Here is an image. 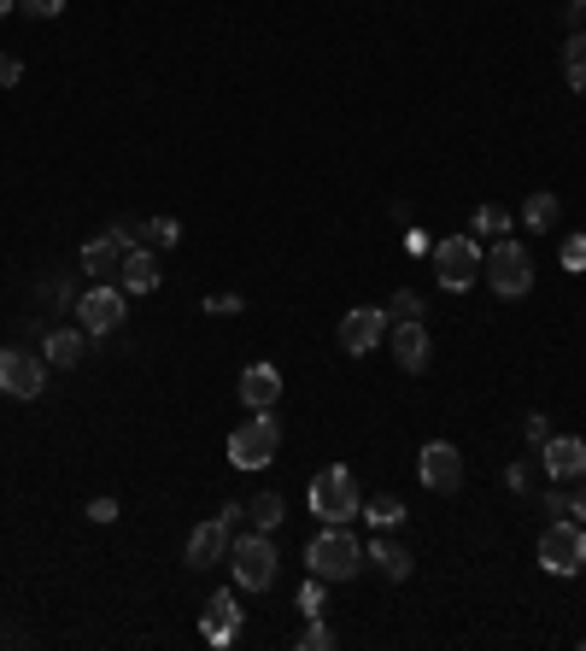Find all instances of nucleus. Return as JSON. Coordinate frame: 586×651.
<instances>
[{
	"label": "nucleus",
	"instance_id": "f257e3e1",
	"mask_svg": "<svg viewBox=\"0 0 586 651\" xmlns=\"http://www.w3.org/2000/svg\"><path fill=\"white\" fill-rule=\"evenodd\" d=\"M305 563H311V576H317V581H352L364 569V546L346 535V522H329L323 535L305 546Z\"/></svg>",
	"mask_w": 586,
	"mask_h": 651
},
{
	"label": "nucleus",
	"instance_id": "f03ea898",
	"mask_svg": "<svg viewBox=\"0 0 586 651\" xmlns=\"http://www.w3.org/2000/svg\"><path fill=\"white\" fill-rule=\"evenodd\" d=\"M364 511V499H358V481H352L346 464H329V470L311 481V517H323V522H352Z\"/></svg>",
	"mask_w": 586,
	"mask_h": 651
},
{
	"label": "nucleus",
	"instance_id": "7ed1b4c3",
	"mask_svg": "<svg viewBox=\"0 0 586 651\" xmlns=\"http://www.w3.org/2000/svg\"><path fill=\"white\" fill-rule=\"evenodd\" d=\"M481 276H487V288L493 294H505V299H522L534 288V258L522 241H498V247L481 258Z\"/></svg>",
	"mask_w": 586,
	"mask_h": 651
},
{
	"label": "nucleus",
	"instance_id": "20e7f679",
	"mask_svg": "<svg viewBox=\"0 0 586 651\" xmlns=\"http://www.w3.org/2000/svg\"><path fill=\"white\" fill-rule=\"evenodd\" d=\"M539 569H552V576H580L586 569V522L557 517L546 535H539Z\"/></svg>",
	"mask_w": 586,
	"mask_h": 651
},
{
	"label": "nucleus",
	"instance_id": "39448f33",
	"mask_svg": "<svg viewBox=\"0 0 586 651\" xmlns=\"http://www.w3.org/2000/svg\"><path fill=\"white\" fill-rule=\"evenodd\" d=\"M276 446H282L276 417L259 411L253 423H241V429L229 435V464H235V470H264V464L276 458Z\"/></svg>",
	"mask_w": 586,
	"mask_h": 651
},
{
	"label": "nucleus",
	"instance_id": "423d86ee",
	"mask_svg": "<svg viewBox=\"0 0 586 651\" xmlns=\"http://www.w3.org/2000/svg\"><path fill=\"white\" fill-rule=\"evenodd\" d=\"M434 276H440V288H446V294L475 288V282H481V247L469 235H446L434 247Z\"/></svg>",
	"mask_w": 586,
	"mask_h": 651
},
{
	"label": "nucleus",
	"instance_id": "0eeeda50",
	"mask_svg": "<svg viewBox=\"0 0 586 651\" xmlns=\"http://www.w3.org/2000/svg\"><path fill=\"white\" fill-rule=\"evenodd\" d=\"M229 558H235V581L246 593H264V587L276 581V546H270V535H259V528L229 540Z\"/></svg>",
	"mask_w": 586,
	"mask_h": 651
},
{
	"label": "nucleus",
	"instance_id": "6e6552de",
	"mask_svg": "<svg viewBox=\"0 0 586 651\" xmlns=\"http://www.w3.org/2000/svg\"><path fill=\"white\" fill-rule=\"evenodd\" d=\"M123 312H130V294L123 288H112V282H100V288H89L77 299V323L89 335H112V329H123Z\"/></svg>",
	"mask_w": 586,
	"mask_h": 651
},
{
	"label": "nucleus",
	"instance_id": "1a4fd4ad",
	"mask_svg": "<svg viewBox=\"0 0 586 651\" xmlns=\"http://www.w3.org/2000/svg\"><path fill=\"white\" fill-rule=\"evenodd\" d=\"M416 476H423L428 494H457L464 487V452L452 440H428L423 458H416Z\"/></svg>",
	"mask_w": 586,
	"mask_h": 651
},
{
	"label": "nucleus",
	"instance_id": "9d476101",
	"mask_svg": "<svg viewBox=\"0 0 586 651\" xmlns=\"http://www.w3.org/2000/svg\"><path fill=\"white\" fill-rule=\"evenodd\" d=\"M41 388H48V358L18 353V347L0 353V394H12V399H36Z\"/></svg>",
	"mask_w": 586,
	"mask_h": 651
},
{
	"label": "nucleus",
	"instance_id": "9b49d317",
	"mask_svg": "<svg viewBox=\"0 0 586 651\" xmlns=\"http://www.w3.org/2000/svg\"><path fill=\"white\" fill-rule=\"evenodd\" d=\"M387 340H393V358H400L405 376H423L428 358H434V340H428V323H387Z\"/></svg>",
	"mask_w": 586,
	"mask_h": 651
},
{
	"label": "nucleus",
	"instance_id": "f8f14e48",
	"mask_svg": "<svg viewBox=\"0 0 586 651\" xmlns=\"http://www.w3.org/2000/svg\"><path fill=\"white\" fill-rule=\"evenodd\" d=\"M382 340H387V312L358 305V312L341 317V353H375Z\"/></svg>",
	"mask_w": 586,
	"mask_h": 651
},
{
	"label": "nucleus",
	"instance_id": "ddd939ff",
	"mask_svg": "<svg viewBox=\"0 0 586 651\" xmlns=\"http://www.w3.org/2000/svg\"><path fill=\"white\" fill-rule=\"evenodd\" d=\"M539 464H546V476L557 481H580L586 476V440L580 435H552L539 446Z\"/></svg>",
	"mask_w": 586,
	"mask_h": 651
},
{
	"label": "nucleus",
	"instance_id": "4468645a",
	"mask_svg": "<svg viewBox=\"0 0 586 651\" xmlns=\"http://www.w3.org/2000/svg\"><path fill=\"white\" fill-rule=\"evenodd\" d=\"M276 399H282V370L276 364H246V376H241V405L246 411H276Z\"/></svg>",
	"mask_w": 586,
	"mask_h": 651
},
{
	"label": "nucleus",
	"instance_id": "2eb2a0df",
	"mask_svg": "<svg viewBox=\"0 0 586 651\" xmlns=\"http://www.w3.org/2000/svg\"><path fill=\"white\" fill-rule=\"evenodd\" d=\"M229 540H235V535H229V528H223V517L200 522L194 535H188V552H182V563H188V569H212V563L229 552Z\"/></svg>",
	"mask_w": 586,
	"mask_h": 651
},
{
	"label": "nucleus",
	"instance_id": "dca6fc26",
	"mask_svg": "<svg viewBox=\"0 0 586 651\" xmlns=\"http://www.w3.org/2000/svg\"><path fill=\"white\" fill-rule=\"evenodd\" d=\"M118 288H123V294H153V288H159V264H153V253H141V247L123 253V264H118Z\"/></svg>",
	"mask_w": 586,
	"mask_h": 651
},
{
	"label": "nucleus",
	"instance_id": "f3484780",
	"mask_svg": "<svg viewBox=\"0 0 586 651\" xmlns=\"http://www.w3.org/2000/svg\"><path fill=\"white\" fill-rule=\"evenodd\" d=\"M235 622H241V610H235V593H212V604H205V617H200V628H205V640H218V645H229L235 640Z\"/></svg>",
	"mask_w": 586,
	"mask_h": 651
},
{
	"label": "nucleus",
	"instance_id": "a211bd4d",
	"mask_svg": "<svg viewBox=\"0 0 586 651\" xmlns=\"http://www.w3.org/2000/svg\"><path fill=\"white\" fill-rule=\"evenodd\" d=\"M118 264H123V247L107 235V241H89L82 247V271H89L94 282H118Z\"/></svg>",
	"mask_w": 586,
	"mask_h": 651
},
{
	"label": "nucleus",
	"instance_id": "6ab92c4d",
	"mask_svg": "<svg viewBox=\"0 0 586 651\" xmlns=\"http://www.w3.org/2000/svg\"><path fill=\"white\" fill-rule=\"evenodd\" d=\"M41 358L59 364V370L82 364V329H48V347H41Z\"/></svg>",
	"mask_w": 586,
	"mask_h": 651
},
{
	"label": "nucleus",
	"instance_id": "aec40b11",
	"mask_svg": "<svg viewBox=\"0 0 586 651\" xmlns=\"http://www.w3.org/2000/svg\"><path fill=\"white\" fill-rule=\"evenodd\" d=\"M370 563L382 569L387 581H405L411 576V552H405V546H393V540H375L370 546Z\"/></svg>",
	"mask_w": 586,
	"mask_h": 651
},
{
	"label": "nucleus",
	"instance_id": "412c9836",
	"mask_svg": "<svg viewBox=\"0 0 586 651\" xmlns=\"http://www.w3.org/2000/svg\"><path fill=\"white\" fill-rule=\"evenodd\" d=\"M282 511H287L282 494H259L253 505H246V522H253L259 535H270V528H282Z\"/></svg>",
	"mask_w": 586,
	"mask_h": 651
},
{
	"label": "nucleus",
	"instance_id": "4be33fe9",
	"mask_svg": "<svg viewBox=\"0 0 586 651\" xmlns=\"http://www.w3.org/2000/svg\"><path fill=\"white\" fill-rule=\"evenodd\" d=\"M557 217H563L557 194H528V206H522V223H528V230H552Z\"/></svg>",
	"mask_w": 586,
	"mask_h": 651
},
{
	"label": "nucleus",
	"instance_id": "5701e85b",
	"mask_svg": "<svg viewBox=\"0 0 586 651\" xmlns=\"http://www.w3.org/2000/svg\"><path fill=\"white\" fill-rule=\"evenodd\" d=\"M563 77H569L575 94H586V35H575V42L563 48Z\"/></svg>",
	"mask_w": 586,
	"mask_h": 651
},
{
	"label": "nucleus",
	"instance_id": "b1692460",
	"mask_svg": "<svg viewBox=\"0 0 586 651\" xmlns=\"http://www.w3.org/2000/svg\"><path fill=\"white\" fill-rule=\"evenodd\" d=\"M364 517H370L375 528H400V522H405V505L393 499V494H382V499H370V505H364Z\"/></svg>",
	"mask_w": 586,
	"mask_h": 651
},
{
	"label": "nucleus",
	"instance_id": "393cba45",
	"mask_svg": "<svg viewBox=\"0 0 586 651\" xmlns=\"http://www.w3.org/2000/svg\"><path fill=\"white\" fill-rule=\"evenodd\" d=\"M469 230H475V235H505V230H511V212H505V206H475Z\"/></svg>",
	"mask_w": 586,
	"mask_h": 651
},
{
	"label": "nucleus",
	"instance_id": "a878e982",
	"mask_svg": "<svg viewBox=\"0 0 586 651\" xmlns=\"http://www.w3.org/2000/svg\"><path fill=\"white\" fill-rule=\"evenodd\" d=\"M141 235L153 241V247H176V241H182V223H176V217H146Z\"/></svg>",
	"mask_w": 586,
	"mask_h": 651
},
{
	"label": "nucleus",
	"instance_id": "bb28decb",
	"mask_svg": "<svg viewBox=\"0 0 586 651\" xmlns=\"http://www.w3.org/2000/svg\"><path fill=\"white\" fill-rule=\"evenodd\" d=\"M416 317H423V294L400 288V294H393V305H387V323H416Z\"/></svg>",
	"mask_w": 586,
	"mask_h": 651
},
{
	"label": "nucleus",
	"instance_id": "cd10ccee",
	"mask_svg": "<svg viewBox=\"0 0 586 651\" xmlns=\"http://www.w3.org/2000/svg\"><path fill=\"white\" fill-rule=\"evenodd\" d=\"M557 264H563V271H586V235H569V241H563V247H557Z\"/></svg>",
	"mask_w": 586,
	"mask_h": 651
},
{
	"label": "nucleus",
	"instance_id": "c85d7f7f",
	"mask_svg": "<svg viewBox=\"0 0 586 651\" xmlns=\"http://www.w3.org/2000/svg\"><path fill=\"white\" fill-rule=\"evenodd\" d=\"M300 645H305V651H329V645H334V634H329V628H323L317 617H311V628L300 634Z\"/></svg>",
	"mask_w": 586,
	"mask_h": 651
},
{
	"label": "nucleus",
	"instance_id": "c756f323",
	"mask_svg": "<svg viewBox=\"0 0 586 651\" xmlns=\"http://www.w3.org/2000/svg\"><path fill=\"white\" fill-rule=\"evenodd\" d=\"M300 610H305V617H323V581L317 576H311V587L300 593Z\"/></svg>",
	"mask_w": 586,
	"mask_h": 651
},
{
	"label": "nucleus",
	"instance_id": "7c9ffc66",
	"mask_svg": "<svg viewBox=\"0 0 586 651\" xmlns=\"http://www.w3.org/2000/svg\"><path fill=\"white\" fill-rule=\"evenodd\" d=\"M41 305H59V312H65V305H77V294L65 288V282H48V288H41Z\"/></svg>",
	"mask_w": 586,
	"mask_h": 651
},
{
	"label": "nucleus",
	"instance_id": "2f4dec72",
	"mask_svg": "<svg viewBox=\"0 0 586 651\" xmlns=\"http://www.w3.org/2000/svg\"><path fill=\"white\" fill-rule=\"evenodd\" d=\"M18 83H24V65L12 53H0V89H18Z\"/></svg>",
	"mask_w": 586,
	"mask_h": 651
},
{
	"label": "nucleus",
	"instance_id": "473e14b6",
	"mask_svg": "<svg viewBox=\"0 0 586 651\" xmlns=\"http://www.w3.org/2000/svg\"><path fill=\"white\" fill-rule=\"evenodd\" d=\"M18 7H24L30 18H59V12H65V0H18Z\"/></svg>",
	"mask_w": 586,
	"mask_h": 651
},
{
	"label": "nucleus",
	"instance_id": "72a5a7b5",
	"mask_svg": "<svg viewBox=\"0 0 586 651\" xmlns=\"http://www.w3.org/2000/svg\"><path fill=\"white\" fill-rule=\"evenodd\" d=\"M89 522H118V499H94L89 505Z\"/></svg>",
	"mask_w": 586,
	"mask_h": 651
},
{
	"label": "nucleus",
	"instance_id": "f704fd0d",
	"mask_svg": "<svg viewBox=\"0 0 586 651\" xmlns=\"http://www.w3.org/2000/svg\"><path fill=\"white\" fill-rule=\"evenodd\" d=\"M522 435H528L534 446H546V440H552V429H546V417H528V423H522Z\"/></svg>",
	"mask_w": 586,
	"mask_h": 651
},
{
	"label": "nucleus",
	"instance_id": "c9c22d12",
	"mask_svg": "<svg viewBox=\"0 0 586 651\" xmlns=\"http://www.w3.org/2000/svg\"><path fill=\"white\" fill-rule=\"evenodd\" d=\"M505 487H511V494H528V464H511V470H505Z\"/></svg>",
	"mask_w": 586,
	"mask_h": 651
},
{
	"label": "nucleus",
	"instance_id": "e433bc0d",
	"mask_svg": "<svg viewBox=\"0 0 586 651\" xmlns=\"http://www.w3.org/2000/svg\"><path fill=\"white\" fill-rule=\"evenodd\" d=\"M569 517H575V522H586V476L575 481V494H569Z\"/></svg>",
	"mask_w": 586,
	"mask_h": 651
},
{
	"label": "nucleus",
	"instance_id": "4c0bfd02",
	"mask_svg": "<svg viewBox=\"0 0 586 651\" xmlns=\"http://www.w3.org/2000/svg\"><path fill=\"white\" fill-rule=\"evenodd\" d=\"M205 312H218V317H223V312H241V299H235V294H212V299H205Z\"/></svg>",
	"mask_w": 586,
	"mask_h": 651
},
{
	"label": "nucleus",
	"instance_id": "58836bf2",
	"mask_svg": "<svg viewBox=\"0 0 586 651\" xmlns=\"http://www.w3.org/2000/svg\"><path fill=\"white\" fill-rule=\"evenodd\" d=\"M241 522H246V505H223V528H229V535H235Z\"/></svg>",
	"mask_w": 586,
	"mask_h": 651
},
{
	"label": "nucleus",
	"instance_id": "ea45409f",
	"mask_svg": "<svg viewBox=\"0 0 586 651\" xmlns=\"http://www.w3.org/2000/svg\"><path fill=\"white\" fill-rule=\"evenodd\" d=\"M546 511L552 517H569V494H546Z\"/></svg>",
	"mask_w": 586,
	"mask_h": 651
},
{
	"label": "nucleus",
	"instance_id": "a19ab883",
	"mask_svg": "<svg viewBox=\"0 0 586 651\" xmlns=\"http://www.w3.org/2000/svg\"><path fill=\"white\" fill-rule=\"evenodd\" d=\"M12 7H18V0H0V18H7V12H12Z\"/></svg>",
	"mask_w": 586,
	"mask_h": 651
},
{
	"label": "nucleus",
	"instance_id": "79ce46f5",
	"mask_svg": "<svg viewBox=\"0 0 586 651\" xmlns=\"http://www.w3.org/2000/svg\"><path fill=\"white\" fill-rule=\"evenodd\" d=\"M569 12H586V0H569Z\"/></svg>",
	"mask_w": 586,
	"mask_h": 651
}]
</instances>
